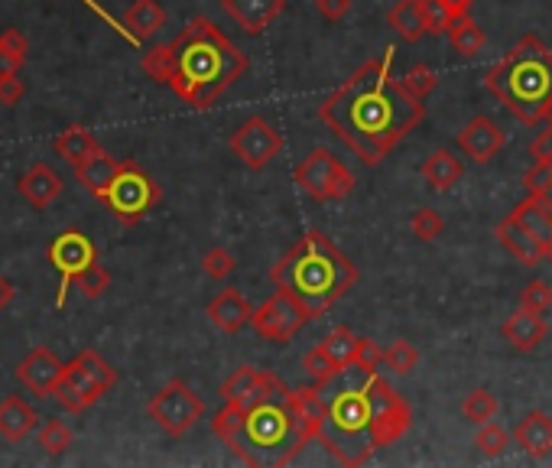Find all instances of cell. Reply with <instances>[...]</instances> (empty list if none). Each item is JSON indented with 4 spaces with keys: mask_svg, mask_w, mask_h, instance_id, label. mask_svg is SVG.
<instances>
[{
    "mask_svg": "<svg viewBox=\"0 0 552 468\" xmlns=\"http://www.w3.org/2000/svg\"><path fill=\"white\" fill-rule=\"evenodd\" d=\"M393 46L384 56L358 65L319 104V121L358 153L364 166H380L393 147L413 134L426 117V98L413 95L403 78H393Z\"/></svg>",
    "mask_w": 552,
    "mask_h": 468,
    "instance_id": "obj_1",
    "label": "cell"
},
{
    "mask_svg": "<svg viewBox=\"0 0 552 468\" xmlns=\"http://www.w3.org/2000/svg\"><path fill=\"white\" fill-rule=\"evenodd\" d=\"M140 69L153 82L176 91L195 111H208L225 91L251 69L247 52L238 49L208 17H192L173 43L150 46L140 56Z\"/></svg>",
    "mask_w": 552,
    "mask_h": 468,
    "instance_id": "obj_2",
    "label": "cell"
},
{
    "mask_svg": "<svg viewBox=\"0 0 552 468\" xmlns=\"http://www.w3.org/2000/svg\"><path fill=\"white\" fill-rule=\"evenodd\" d=\"M212 433L244 465H289L309 442L296 420L293 390L283 381L251 407L225 403L212 420Z\"/></svg>",
    "mask_w": 552,
    "mask_h": 468,
    "instance_id": "obj_3",
    "label": "cell"
},
{
    "mask_svg": "<svg viewBox=\"0 0 552 468\" xmlns=\"http://www.w3.org/2000/svg\"><path fill=\"white\" fill-rule=\"evenodd\" d=\"M270 280L276 290H286L289 296H296L315 319L332 309L358 283V267L322 231H309L302 234L293 251L276 260L270 270Z\"/></svg>",
    "mask_w": 552,
    "mask_h": 468,
    "instance_id": "obj_4",
    "label": "cell"
},
{
    "mask_svg": "<svg viewBox=\"0 0 552 468\" xmlns=\"http://www.w3.org/2000/svg\"><path fill=\"white\" fill-rule=\"evenodd\" d=\"M484 88L517 117L536 127L552 111V49L540 36H520L514 46L484 72Z\"/></svg>",
    "mask_w": 552,
    "mask_h": 468,
    "instance_id": "obj_5",
    "label": "cell"
},
{
    "mask_svg": "<svg viewBox=\"0 0 552 468\" xmlns=\"http://www.w3.org/2000/svg\"><path fill=\"white\" fill-rule=\"evenodd\" d=\"M367 374L358 364L341 371L328 384H319L325 394V420L319 429V442L335 462L358 468L371 462L374 455V426H371V403H367Z\"/></svg>",
    "mask_w": 552,
    "mask_h": 468,
    "instance_id": "obj_6",
    "label": "cell"
},
{
    "mask_svg": "<svg viewBox=\"0 0 552 468\" xmlns=\"http://www.w3.org/2000/svg\"><path fill=\"white\" fill-rule=\"evenodd\" d=\"M114 384H117V371L95 348H85L62 368L59 384L52 390V400H56L62 410L82 413L91 403H98L104 394H111Z\"/></svg>",
    "mask_w": 552,
    "mask_h": 468,
    "instance_id": "obj_7",
    "label": "cell"
},
{
    "mask_svg": "<svg viewBox=\"0 0 552 468\" xmlns=\"http://www.w3.org/2000/svg\"><path fill=\"white\" fill-rule=\"evenodd\" d=\"M293 179H296V186L315 202L348 199L354 186H358V179H354L351 169L325 147H315L306 160H299V166L293 169Z\"/></svg>",
    "mask_w": 552,
    "mask_h": 468,
    "instance_id": "obj_8",
    "label": "cell"
},
{
    "mask_svg": "<svg viewBox=\"0 0 552 468\" xmlns=\"http://www.w3.org/2000/svg\"><path fill=\"white\" fill-rule=\"evenodd\" d=\"M160 199H163L160 186H156L153 176L143 173L134 160L121 163V173L114 176V182L101 195V202L111 208V215L121 221V225H137Z\"/></svg>",
    "mask_w": 552,
    "mask_h": 468,
    "instance_id": "obj_9",
    "label": "cell"
},
{
    "mask_svg": "<svg viewBox=\"0 0 552 468\" xmlns=\"http://www.w3.org/2000/svg\"><path fill=\"white\" fill-rule=\"evenodd\" d=\"M147 416L163 429L166 436L173 439H182L205 416V403L202 397L195 394V390L173 377V381H166L156 394L150 397L147 403Z\"/></svg>",
    "mask_w": 552,
    "mask_h": 468,
    "instance_id": "obj_10",
    "label": "cell"
},
{
    "mask_svg": "<svg viewBox=\"0 0 552 468\" xmlns=\"http://www.w3.org/2000/svg\"><path fill=\"white\" fill-rule=\"evenodd\" d=\"M367 403H371V426H374V446L384 449L403 439L413 426V410L397 390H393L380 371L367 374Z\"/></svg>",
    "mask_w": 552,
    "mask_h": 468,
    "instance_id": "obj_11",
    "label": "cell"
},
{
    "mask_svg": "<svg viewBox=\"0 0 552 468\" xmlns=\"http://www.w3.org/2000/svg\"><path fill=\"white\" fill-rule=\"evenodd\" d=\"M46 257H49V264L59 270L56 309H62L65 296H69V286H75V277L98 260V247H95V241H91L85 231L69 228V231H62V234H56V238L49 241Z\"/></svg>",
    "mask_w": 552,
    "mask_h": 468,
    "instance_id": "obj_12",
    "label": "cell"
},
{
    "mask_svg": "<svg viewBox=\"0 0 552 468\" xmlns=\"http://www.w3.org/2000/svg\"><path fill=\"white\" fill-rule=\"evenodd\" d=\"M312 316L296 296H289L286 290H276L264 306L254 309L251 325L260 338H267L273 345H289L296 338V332L306 325Z\"/></svg>",
    "mask_w": 552,
    "mask_h": 468,
    "instance_id": "obj_13",
    "label": "cell"
},
{
    "mask_svg": "<svg viewBox=\"0 0 552 468\" xmlns=\"http://www.w3.org/2000/svg\"><path fill=\"white\" fill-rule=\"evenodd\" d=\"M228 147L247 169H264V166H270L276 160V156H280L283 137H280V130H276L270 121H264L260 114H254V117H247L238 130H234L231 140H228Z\"/></svg>",
    "mask_w": 552,
    "mask_h": 468,
    "instance_id": "obj_14",
    "label": "cell"
},
{
    "mask_svg": "<svg viewBox=\"0 0 552 468\" xmlns=\"http://www.w3.org/2000/svg\"><path fill=\"white\" fill-rule=\"evenodd\" d=\"M62 368L65 364L56 358V351L46 345H36L26 351V358L17 364V381L26 390H33L36 397H52V390H56L59 377H62Z\"/></svg>",
    "mask_w": 552,
    "mask_h": 468,
    "instance_id": "obj_15",
    "label": "cell"
},
{
    "mask_svg": "<svg viewBox=\"0 0 552 468\" xmlns=\"http://www.w3.org/2000/svg\"><path fill=\"white\" fill-rule=\"evenodd\" d=\"M455 143L471 163H491L494 156L504 150L507 134L488 114H478V117H471V124L462 127V134L455 137Z\"/></svg>",
    "mask_w": 552,
    "mask_h": 468,
    "instance_id": "obj_16",
    "label": "cell"
},
{
    "mask_svg": "<svg viewBox=\"0 0 552 468\" xmlns=\"http://www.w3.org/2000/svg\"><path fill=\"white\" fill-rule=\"evenodd\" d=\"M497 241H501L523 267H536V264H543L546 257H552V247L536 238V234L523 225L514 212H510L501 225H497Z\"/></svg>",
    "mask_w": 552,
    "mask_h": 468,
    "instance_id": "obj_17",
    "label": "cell"
},
{
    "mask_svg": "<svg viewBox=\"0 0 552 468\" xmlns=\"http://www.w3.org/2000/svg\"><path fill=\"white\" fill-rule=\"evenodd\" d=\"M221 7L247 36H260L283 13L286 0H221Z\"/></svg>",
    "mask_w": 552,
    "mask_h": 468,
    "instance_id": "obj_18",
    "label": "cell"
},
{
    "mask_svg": "<svg viewBox=\"0 0 552 468\" xmlns=\"http://www.w3.org/2000/svg\"><path fill=\"white\" fill-rule=\"evenodd\" d=\"M549 332V325L543 319V312H533V309H517L514 316H507L501 325V335L504 342H510L517 351H536L543 345V338Z\"/></svg>",
    "mask_w": 552,
    "mask_h": 468,
    "instance_id": "obj_19",
    "label": "cell"
},
{
    "mask_svg": "<svg viewBox=\"0 0 552 468\" xmlns=\"http://www.w3.org/2000/svg\"><path fill=\"white\" fill-rule=\"evenodd\" d=\"M17 189H20V195L33 208H49L62 195V176L49 163H33L20 176Z\"/></svg>",
    "mask_w": 552,
    "mask_h": 468,
    "instance_id": "obj_20",
    "label": "cell"
},
{
    "mask_svg": "<svg viewBox=\"0 0 552 468\" xmlns=\"http://www.w3.org/2000/svg\"><path fill=\"white\" fill-rule=\"evenodd\" d=\"M514 442L530 459H546L552 452V416L543 410L523 413V420L514 426Z\"/></svg>",
    "mask_w": 552,
    "mask_h": 468,
    "instance_id": "obj_21",
    "label": "cell"
},
{
    "mask_svg": "<svg viewBox=\"0 0 552 468\" xmlns=\"http://www.w3.org/2000/svg\"><path fill=\"white\" fill-rule=\"evenodd\" d=\"M208 319H212L215 325L225 335H234V332H241L244 325H251V316H254V309H251V303L238 293V290H221L212 303H208Z\"/></svg>",
    "mask_w": 552,
    "mask_h": 468,
    "instance_id": "obj_22",
    "label": "cell"
},
{
    "mask_svg": "<svg viewBox=\"0 0 552 468\" xmlns=\"http://www.w3.org/2000/svg\"><path fill=\"white\" fill-rule=\"evenodd\" d=\"M39 423V413L20 394H10L0 400V436L7 442H23Z\"/></svg>",
    "mask_w": 552,
    "mask_h": 468,
    "instance_id": "obj_23",
    "label": "cell"
},
{
    "mask_svg": "<svg viewBox=\"0 0 552 468\" xmlns=\"http://www.w3.org/2000/svg\"><path fill=\"white\" fill-rule=\"evenodd\" d=\"M390 30L397 33L403 43H419L423 36H429L426 23V0H397L387 13Z\"/></svg>",
    "mask_w": 552,
    "mask_h": 468,
    "instance_id": "obj_24",
    "label": "cell"
},
{
    "mask_svg": "<svg viewBox=\"0 0 552 468\" xmlns=\"http://www.w3.org/2000/svg\"><path fill=\"white\" fill-rule=\"evenodd\" d=\"M166 26V10L160 0H134L124 13V36L130 43H143L147 36Z\"/></svg>",
    "mask_w": 552,
    "mask_h": 468,
    "instance_id": "obj_25",
    "label": "cell"
},
{
    "mask_svg": "<svg viewBox=\"0 0 552 468\" xmlns=\"http://www.w3.org/2000/svg\"><path fill=\"white\" fill-rule=\"evenodd\" d=\"M121 163L124 160H114V156L108 150H98L95 156H88L85 163H78L75 166V179L82 182V186L95 195V199H101L104 189L111 186L114 176L121 173Z\"/></svg>",
    "mask_w": 552,
    "mask_h": 468,
    "instance_id": "obj_26",
    "label": "cell"
},
{
    "mask_svg": "<svg viewBox=\"0 0 552 468\" xmlns=\"http://www.w3.org/2000/svg\"><path fill=\"white\" fill-rule=\"evenodd\" d=\"M52 150H56V156H62L65 163L78 166V163H85L88 156H95L101 150V143L85 124H69L62 134H56V140H52Z\"/></svg>",
    "mask_w": 552,
    "mask_h": 468,
    "instance_id": "obj_27",
    "label": "cell"
},
{
    "mask_svg": "<svg viewBox=\"0 0 552 468\" xmlns=\"http://www.w3.org/2000/svg\"><path fill=\"white\" fill-rule=\"evenodd\" d=\"M293 410H296V420L302 426L306 439H319V429L325 420V394L319 384H309V387H296L293 390Z\"/></svg>",
    "mask_w": 552,
    "mask_h": 468,
    "instance_id": "obj_28",
    "label": "cell"
},
{
    "mask_svg": "<svg viewBox=\"0 0 552 468\" xmlns=\"http://www.w3.org/2000/svg\"><path fill=\"white\" fill-rule=\"evenodd\" d=\"M423 179L429 182L432 189H439V192H449L452 186H458V179H462V173H465V166H462V160L452 153V150H432L426 160H423Z\"/></svg>",
    "mask_w": 552,
    "mask_h": 468,
    "instance_id": "obj_29",
    "label": "cell"
},
{
    "mask_svg": "<svg viewBox=\"0 0 552 468\" xmlns=\"http://www.w3.org/2000/svg\"><path fill=\"white\" fill-rule=\"evenodd\" d=\"M514 215L536 234V238L552 247V202L546 199V195H530V199H523L514 208Z\"/></svg>",
    "mask_w": 552,
    "mask_h": 468,
    "instance_id": "obj_30",
    "label": "cell"
},
{
    "mask_svg": "<svg viewBox=\"0 0 552 468\" xmlns=\"http://www.w3.org/2000/svg\"><path fill=\"white\" fill-rule=\"evenodd\" d=\"M449 43H452V49L458 52V56H478V52L484 49V43H488V33L481 30V26L471 20V13L468 17H458V20H452V26H449Z\"/></svg>",
    "mask_w": 552,
    "mask_h": 468,
    "instance_id": "obj_31",
    "label": "cell"
},
{
    "mask_svg": "<svg viewBox=\"0 0 552 468\" xmlns=\"http://www.w3.org/2000/svg\"><path fill=\"white\" fill-rule=\"evenodd\" d=\"M358 338L361 335H354L348 325H338V329H332L322 338V348L335 358L338 368L345 371V368H351V364H354V355H358Z\"/></svg>",
    "mask_w": 552,
    "mask_h": 468,
    "instance_id": "obj_32",
    "label": "cell"
},
{
    "mask_svg": "<svg viewBox=\"0 0 552 468\" xmlns=\"http://www.w3.org/2000/svg\"><path fill=\"white\" fill-rule=\"evenodd\" d=\"M36 442L43 446V452L49 455V459H59V455L69 452V446L75 442V436H72V429L65 426L62 420H46L43 429L36 433Z\"/></svg>",
    "mask_w": 552,
    "mask_h": 468,
    "instance_id": "obj_33",
    "label": "cell"
},
{
    "mask_svg": "<svg viewBox=\"0 0 552 468\" xmlns=\"http://www.w3.org/2000/svg\"><path fill=\"white\" fill-rule=\"evenodd\" d=\"M302 371H306V377L312 384H328L335 374H341V368L335 364V358L322 348V342L302 355Z\"/></svg>",
    "mask_w": 552,
    "mask_h": 468,
    "instance_id": "obj_34",
    "label": "cell"
},
{
    "mask_svg": "<svg viewBox=\"0 0 552 468\" xmlns=\"http://www.w3.org/2000/svg\"><path fill=\"white\" fill-rule=\"evenodd\" d=\"M462 413H465V420H471L475 426L491 423L494 416H497V400H494L491 390L475 387V390H471V394L462 400Z\"/></svg>",
    "mask_w": 552,
    "mask_h": 468,
    "instance_id": "obj_35",
    "label": "cell"
},
{
    "mask_svg": "<svg viewBox=\"0 0 552 468\" xmlns=\"http://www.w3.org/2000/svg\"><path fill=\"white\" fill-rule=\"evenodd\" d=\"M510 439H514V436H510L504 426H497L491 420V423H481L478 436H475V446H478V452L484 455V459H497V455L507 452Z\"/></svg>",
    "mask_w": 552,
    "mask_h": 468,
    "instance_id": "obj_36",
    "label": "cell"
},
{
    "mask_svg": "<svg viewBox=\"0 0 552 468\" xmlns=\"http://www.w3.org/2000/svg\"><path fill=\"white\" fill-rule=\"evenodd\" d=\"M416 364H419V351L413 348V342H406V338L384 348V368H390L393 374H400V377L410 374Z\"/></svg>",
    "mask_w": 552,
    "mask_h": 468,
    "instance_id": "obj_37",
    "label": "cell"
},
{
    "mask_svg": "<svg viewBox=\"0 0 552 468\" xmlns=\"http://www.w3.org/2000/svg\"><path fill=\"white\" fill-rule=\"evenodd\" d=\"M75 286L82 290L85 299H101L104 293L111 290V273L104 270V267L98 264V260H95V264L85 267L82 273H78V277H75Z\"/></svg>",
    "mask_w": 552,
    "mask_h": 468,
    "instance_id": "obj_38",
    "label": "cell"
},
{
    "mask_svg": "<svg viewBox=\"0 0 552 468\" xmlns=\"http://www.w3.org/2000/svg\"><path fill=\"white\" fill-rule=\"evenodd\" d=\"M410 228L419 241H436L445 228V221L436 208H419V212H413V218H410Z\"/></svg>",
    "mask_w": 552,
    "mask_h": 468,
    "instance_id": "obj_39",
    "label": "cell"
},
{
    "mask_svg": "<svg viewBox=\"0 0 552 468\" xmlns=\"http://www.w3.org/2000/svg\"><path fill=\"white\" fill-rule=\"evenodd\" d=\"M234 267H238V260H234V254L225 251V247H212V251L202 257V270L212 280H228L234 273Z\"/></svg>",
    "mask_w": 552,
    "mask_h": 468,
    "instance_id": "obj_40",
    "label": "cell"
},
{
    "mask_svg": "<svg viewBox=\"0 0 552 468\" xmlns=\"http://www.w3.org/2000/svg\"><path fill=\"white\" fill-rule=\"evenodd\" d=\"M520 306L533 312H546L552 306V286L546 280H530L520 290Z\"/></svg>",
    "mask_w": 552,
    "mask_h": 468,
    "instance_id": "obj_41",
    "label": "cell"
},
{
    "mask_svg": "<svg viewBox=\"0 0 552 468\" xmlns=\"http://www.w3.org/2000/svg\"><path fill=\"white\" fill-rule=\"evenodd\" d=\"M523 186H527L530 195H546V199H549V192H552V163L549 160H536L527 169V176H523Z\"/></svg>",
    "mask_w": 552,
    "mask_h": 468,
    "instance_id": "obj_42",
    "label": "cell"
},
{
    "mask_svg": "<svg viewBox=\"0 0 552 468\" xmlns=\"http://www.w3.org/2000/svg\"><path fill=\"white\" fill-rule=\"evenodd\" d=\"M403 85L410 88L413 95L426 98V95H432V91H436V85H439V75L432 72L429 65H413V69L403 75Z\"/></svg>",
    "mask_w": 552,
    "mask_h": 468,
    "instance_id": "obj_43",
    "label": "cell"
},
{
    "mask_svg": "<svg viewBox=\"0 0 552 468\" xmlns=\"http://www.w3.org/2000/svg\"><path fill=\"white\" fill-rule=\"evenodd\" d=\"M354 364H358L361 371H380V368H384V348H380L374 338L361 335L358 338V355H354Z\"/></svg>",
    "mask_w": 552,
    "mask_h": 468,
    "instance_id": "obj_44",
    "label": "cell"
},
{
    "mask_svg": "<svg viewBox=\"0 0 552 468\" xmlns=\"http://www.w3.org/2000/svg\"><path fill=\"white\" fill-rule=\"evenodd\" d=\"M426 23H429V36H449L452 13L439 0H426Z\"/></svg>",
    "mask_w": 552,
    "mask_h": 468,
    "instance_id": "obj_45",
    "label": "cell"
},
{
    "mask_svg": "<svg viewBox=\"0 0 552 468\" xmlns=\"http://www.w3.org/2000/svg\"><path fill=\"white\" fill-rule=\"evenodd\" d=\"M26 95V85L20 72L17 75H0V104H17Z\"/></svg>",
    "mask_w": 552,
    "mask_h": 468,
    "instance_id": "obj_46",
    "label": "cell"
},
{
    "mask_svg": "<svg viewBox=\"0 0 552 468\" xmlns=\"http://www.w3.org/2000/svg\"><path fill=\"white\" fill-rule=\"evenodd\" d=\"M351 7H354V0H315V10H319L328 23L345 20L351 13Z\"/></svg>",
    "mask_w": 552,
    "mask_h": 468,
    "instance_id": "obj_47",
    "label": "cell"
},
{
    "mask_svg": "<svg viewBox=\"0 0 552 468\" xmlns=\"http://www.w3.org/2000/svg\"><path fill=\"white\" fill-rule=\"evenodd\" d=\"M0 43H4L7 49H13L17 56H30V43H26V36H23V30H17V26H7L4 33H0Z\"/></svg>",
    "mask_w": 552,
    "mask_h": 468,
    "instance_id": "obj_48",
    "label": "cell"
},
{
    "mask_svg": "<svg viewBox=\"0 0 552 468\" xmlns=\"http://www.w3.org/2000/svg\"><path fill=\"white\" fill-rule=\"evenodd\" d=\"M530 156H533V160H549L552 163V121H549V127L543 130V134L533 140Z\"/></svg>",
    "mask_w": 552,
    "mask_h": 468,
    "instance_id": "obj_49",
    "label": "cell"
},
{
    "mask_svg": "<svg viewBox=\"0 0 552 468\" xmlns=\"http://www.w3.org/2000/svg\"><path fill=\"white\" fill-rule=\"evenodd\" d=\"M26 65L23 56H17L13 49H7L4 43H0V75H17L20 69Z\"/></svg>",
    "mask_w": 552,
    "mask_h": 468,
    "instance_id": "obj_50",
    "label": "cell"
},
{
    "mask_svg": "<svg viewBox=\"0 0 552 468\" xmlns=\"http://www.w3.org/2000/svg\"><path fill=\"white\" fill-rule=\"evenodd\" d=\"M439 4L452 13V20H458V17H468L471 4H475V0H439Z\"/></svg>",
    "mask_w": 552,
    "mask_h": 468,
    "instance_id": "obj_51",
    "label": "cell"
},
{
    "mask_svg": "<svg viewBox=\"0 0 552 468\" xmlns=\"http://www.w3.org/2000/svg\"><path fill=\"white\" fill-rule=\"evenodd\" d=\"M13 299V283L4 277V273H0V312H4V306L10 303Z\"/></svg>",
    "mask_w": 552,
    "mask_h": 468,
    "instance_id": "obj_52",
    "label": "cell"
},
{
    "mask_svg": "<svg viewBox=\"0 0 552 468\" xmlns=\"http://www.w3.org/2000/svg\"><path fill=\"white\" fill-rule=\"evenodd\" d=\"M549 199H552V192H549Z\"/></svg>",
    "mask_w": 552,
    "mask_h": 468,
    "instance_id": "obj_53",
    "label": "cell"
},
{
    "mask_svg": "<svg viewBox=\"0 0 552 468\" xmlns=\"http://www.w3.org/2000/svg\"><path fill=\"white\" fill-rule=\"evenodd\" d=\"M549 202H552V199H549Z\"/></svg>",
    "mask_w": 552,
    "mask_h": 468,
    "instance_id": "obj_54",
    "label": "cell"
}]
</instances>
